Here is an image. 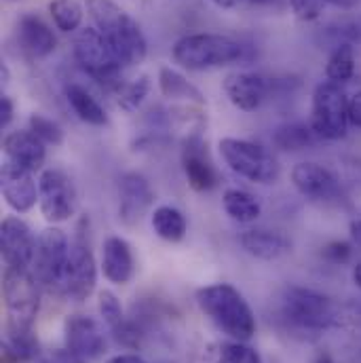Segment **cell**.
Instances as JSON below:
<instances>
[{"label": "cell", "mask_w": 361, "mask_h": 363, "mask_svg": "<svg viewBox=\"0 0 361 363\" xmlns=\"http://www.w3.org/2000/svg\"><path fill=\"white\" fill-rule=\"evenodd\" d=\"M349 123L361 129V91L349 97Z\"/></svg>", "instance_id": "74e56055"}, {"label": "cell", "mask_w": 361, "mask_h": 363, "mask_svg": "<svg viewBox=\"0 0 361 363\" xmlns=\"http://www.w3.org/2000/svg\"><path fill=\"white\" fill-rule=\"evenodd\" d=\"M79 205V194L72 178L62 169H43L38 176V207L47 222H68Z\"/></svg>", "instance_id": "9c48e42d"}, {"label": "cell", "mask_w": 361, "mask_h": 363, "mask_svg": "<svg viewBox=\"0 0 361 363\" xmlns=\"http://www.w3.org/2000/svg\"><path fill=\"white\" fill-rule=\"evenodd\" d=\"M349 233H351V241H353V245L361 250V218L351 220V224H349Z\"/></svg>", "instance_id": "f35d334b"}, {"label": "cell", "mask_w": 361, "mask_h": 363, "mask_svg": "<svg viewBox=\"0 0 361 363\" xmlns=\"http://www.w3.org/2000/svg\"><path fill=\"white\" fill-rule=\"evenodd\" d=\"M13 116H15V106L11 101L9 95H2L0 97V129H6L11 123H13Z\"/></svg>", "instance_id": "8d00e7d4"}, {"label": "cell", "mask_w": 361, "mask_h": 363, "mask_svg": "<svg viewBox=\"0 0 361 363\" xmlns=\"http://www.w3.org/2000/svg\"><path fill=\"white\" fill-rule=\"evenodd\" d=\"M68 254H70V241L62 228L49 226L38 235L32 272L45 289L57 294Z\"/></svg>", "instance_id": "8fae6325"}, {"label": "cell", "mask_w": 361, "mask_h": 363, "mask_svg": "<svg viewBox=\"0 0 361 363\" xmlns=\"http://www.w3.org/2000/svg\"><path fill=\"white\" fill-rule=\"evenodd\" d=\"M97 308H99V315H101L104 323L110 328V332H114L116 328H121L127 321L121 300L108 289H101L97 294Z\"/></svg>", "instance_id": "1f68e13d"}, {"label": "cell", "mask_w": 361, "mask_h": 363, "mask_svg": "<svg viewBox=\"0 0 361 363\" xmlns=\"http://www.w3.org/2000/svg\"><path fill=\"white\" fill-rule=\"evenodd\" d=\"M201 313L231 340L248 342L256 334V315L243 294L228 283L205 285L194 296Z\"/></svg>", "instance_id": "7a4b0ae2"}, {"label": "cell", "mask_w": 361, "mask_h": 363, "mask_svg": "<svg viewBox=\"0 0 361 363\" xmlns=\"http://www.w3.org/2000/svg\"><path fill=\"white\" fill-rule=\"evenodd\" d=\"M252 4H258V6H271V4H277L281 0H250Z\"/></svg>", "instance_id": "bcb514c9"}, {"label": "cell", "mask_w": 361, "mask_h": 363, "mask_svg": "<svg viewBox=\"0 0 361 363\" xmlns=\"http://www.w3.org/2000/svg\"><path fill=\"white\" fill-rule=\"evenodd\" d=\"M201 135H188L182 150V169L188 180V186L196 192H207L218 186V172L205 150Z\"/></svg>", "instance_id": "e0dca14e"}, {"label": "cell", "mask_w": 361, "mask_h": 363, "mask_svg": "<svg viewBox=\"0 0 361 363\" xmlns=\"http://www.w3.org/2000/svg\"><path fill=\"white\" fill-rule=\"evenodd\" d=\"M218 148L222 161L239 178H245L254 184H272L281 174L277 159L260 144L239 138H222Z\"/></svg>", "instance_id": "8992f818"}, {"label": "cell", "mask_w": 361, "mask_h": 363, "mask_svg": "<svg viewBox=\"0 0 361 363\" xmlns=\"http://www.w3.org/2000/svg\"><path fill=\"white\" fill-rule=\"evenodd\" d=\"M207 363H262V357L248 342L231 340L216 345L213 351L207 353Z\"/></svg>", "instance_id": "f1b7e54d"}, {"label": "cell", "mask_w": 361, "mask_h": 363, "mask_svg": "<svg viewBox=\"0 0 361 363\" xmlns=\"http://www.w3.org/2000/svg\"><path fill=\"white\" fill-rule=\"evenodd\" d=\"M74 60L79 66L89 74L93 81H97L101 87L108 89H121V64L116 62L110 45L106 43L104 34L97 28H83L74 36L72 43Z\"/></svg>", "instance_id": "52a82bcc"}, {"label": "cell", "mask_w": 361, "mask_h": 363, "mask_svg": "<svg viewBox=\"0 0 361 363\" xmlns=\"http://www.w3.org/2000/svg\"><path fill=\"white\" fill-rule=\"evenodd\" d=\"M313 363H336V362H334V357H332L330 353L321 351V353H317V355H315V359H313Z\"/></svg>", "instance_id": "7bdbcfd3"}, {"label": "cell", "mask_w": 361, "mask_h": 363, "mask_svg": "<svg viewBox=\"0 0 361 363\" xmlns=\"http://www.w3.org/2000/svg\"><path fill=\"white\" fill-rule=\"evenodd\" d=\"M353 256V245L347 243V241H332L328 245L321 247V258L330 264H347Z\"/></svg>", "instance_id": "e575fe53"}, {"label": "cell", "mask_w": 361, "mask_h": 363, "mask_svg": "<svg viewBox=\"0 0 361 363\" xmlns=\"http://www.w3.org/2000/svg\"><path fill=\"white\" fill-rule=\"evenodd\" d=\"M281 317L291 332L306 336H319L326 330L338 328L343 321L340 308L330 296L298 285H291L283 291Z\"/></svg>", "instance_id": "3957f363"}, {"label": "cell", "mask_w": 361, "mask_h": 363, "mask_svg": "<svg viewBox=\"0 0 361 363\" xmlns=\"http://www.w3.org/2000/svg\"><path fill=\"white\" fill-rule=\"evenodd\" d=\"M222 205L226 216L239 224H252L262 213L260 201L243 188H228L222 196Z\"/></svg>", "instance_id": "603a6c76"}, {"label": "cell", "mask_w": 361, "mask_h": 363, "mask_svg": "<svg viewBox=\"0 0 361 363\" xmlns=\"http://www.w3.org/2000/svg\"><path fill=\"white\" fill-rule=\"evenodd\" d=\"M216 6H220V9H237L239 4H243L245 0H211Z\"/></svg>", "instance_id": "b9f144b4"}, {"label": "cell", "mask_w": 361, "mask_h": 363, "mask_svg": "<svg viewBox=\"0 0 361 363\" xmlns=\"http://www.w3.org/2000/svg\"><path fill=\"white\" fill-rule=\"evenodd\" d=\"M152 91V81L148 74H140L127 83H123V87L118 89V108L127 114H133L142 108V104L146 101V97Z\"/></svg>", "instance_id": "4dcf8cb0"}, {"label": "cell", "mask_w": 361, "mask_h": 363, "mask_svg": "<svg viewBox=\"0 0 361 363\" xmlns=\"http://www.w3.org/2000/svg\"><path fill=\"white\" fill-rule=\"evenodd\" d=\"M353 283L357 285V289L361 291V260L353 267Z\"/></svg>", "instance_id": "ee69618b"}, {"label": "cell", "mask_w": 361, "mask_h": 363, "mask_svg": "<svg viewBox=\"0 0 361 363\" xmlns=\"http://www.w3.org/2000/svg\"><path fill=\"white\" fill-rule=\"evenodd\" d=\"M49 13L57 30L62 32H77L83 23L85 9L79 0H51Z\"/></svg>", "instance_id": "f546056e"}, {"label": "cell", "mask_w": 361, "mask_h": 363, "mask_svg": "<svg viewBox=\"0 0 361 363\" xmlns=\"http://www.w3.org/2000/svg\"><path fill=\"white\" fill-rule=\"evenodd\" d=\"M36 243L32 228L17 216H6L0 224V250L2 260L9 269H23L32 271Z\"/></svg>", "instance_id": "7c38bea8"}, {"label": "cell", "mask_w": 361, "mask_h": 363, "mask_svg": "<svg viewBox=\"0 0 361 363\" xmlns=\"http://www.w3.org/2000/svg\"><path fill=\"white\" fill-rule=\"evenodd\" d=\"M30 131L36 133L45 144H51V146H60L64 142L62 127L53 118L43 116V114H32L30 116Z\"/></svg>", "instance_id": "d6a6232c"}, {"label": "cell", "mask_w": 361, "mask_h": 363, "mask_svg": "<svg viewBox=\"0 0 361 363\" xmlns=\"http://www.w3.org/2000/svg\"><path fill=\"white\" fill-rule=\"evenodd\" d=\"M159 89L163 93V97H167L172 101L196 104V106H201L205 101L203 93L196 89L184 74L170 66H163L159 70Z\"/></svg>", "instance_id": "cb8c5ba5"}, {"label": "cell", "mask_w": 361, "mask_h": 363, "mask_svg": "<svg viewBox=\"0 0 361 363\" xmlns=\"http://www.w3.org/2000/svg\"><path fill=\"white\" fill-rule=\"evenodd\" d=\"M150 224L152 230L159 239L167 241V243H178L186 237L188 224L186 218L180 209L172 207V205H161L150 213Z\"/></svg>", "instance_id": "484cf974"}, {"label": "cell", "mask_w": 361, "mask_h": 363, "mask_svg": "<svg viewBox=\"0 0 361 363\" xmlns=\"http://www.w3.org/2000/svg\"><path fill=\"white\" fill-rule=\"evenodd\" d=\"M0 186L4 203L17 213H28L38 203V182L34 180V172L23 169L11 161H4L2 165Z\"/></svg>", "instance_id": "2e32d148"}, {"label": "cell", "mask_w": 361, "mask_h": 363, "mask_svg": "<svg viewBox=\"0 0 361 363\" xmlns=\"http://www.w3.org/2000/svg\"><path fill=\"white\" fill-rule=\"evenodd\" d=\"M9 77H11V74H9V68H6V64L2 62V66H0V79H2L4 85L9 83Z\"/></svg>", "instance_id": "f6af8a7d"}, {"label": "cell", "mask_w": 361, "mask_h": 363, "mask_svg": "<svg viewBox=\"0 0 361 363\" xmlns=\"http://www.w3.org/2000/svg\"><path fill=\"white\" fill-rule=\"evenodd\" d=\"M40 289L43 285L34 272L6 267L2 277V298L9 336H23L34 332V321L40 308Z\"/></svg>", "instance_id": "277c9868"}, {"label": "cell", "mask_w": 361, "mask_h": 363, "mask_svg": "<svg viewBox=\"0 0 361 363\" xmlns=\"http://www.w3.org/2000/svg\"><path fill=\"white\" fill-rule=\"evenodd\" d=\"M245 57V47L222 34H188L174 45V60L186 70L203 72L231 66Z\"/></svg>", "instance_id": "5b68a950"}, {"label": "cell", "mask_w": 361, "mask_h": 363, "mask_svg": "<svg viewBox=\"0 0 361 363\" xmlns=\"http://www.w3.org/2000/svg\"><path fill=\"white\" fill-rule=\"evenodd\" d=\"M355 74V51L351 43H343L336 45V49L332 51L328 66H326V77L330 83L343 85L347 81H351Z\"/></svg>", "instance_id": "83f0119b"}, {"label": "cell", "mask_w": 361, "mask_h": 363, "mask_svg": "<svg viewBox=\"0 0 361 363\" xmlns=\"http://www.w3.org/2000/svg\"><path fill=\"white\" fill-rule=\"evenodd\" d=\"M155 203V192L150 182L142 174L129 172L118 180V220L127 226L142 222Z\"/></svg>", "instance_id": "5bb4252c"}, {"label": "cell", "mask_w": 361, "mask_h": 363, "mask_svg": "<svg viewBox=\"0 0 361 363\" xmlns=\"http://www.w3.org/2000/svg\"><path fill=\"white\" fill-rule=\"evenodd\" d=\"M294 188L311 201H334L343 192V182L319 163H298L291 169Z\"/></svg>", "instance_id": "9a60e30c"}, {"label": "cell", "mask_w": 361, "mask_h": 363, "mask_svg": "<svg viewBox=\"0 0 361 363\" xmlns=\"http://www.w3.org/2000/svg\"><path fill=\"white\" fill-rule=\"evenodd\" d=\"M95 283H97V264L93 252L83 237H77L70 243V254L62 272L57 294L72 302H85L95 291Z\"/></svg>", "instance_id": "30bf717a"}, {"label": "cell", "mask_w": 361, "mask_h": 363, "mask_svg": "<svg viewBox=\"0 0 361 363\" xmlns=\"http://www.w3.org/2000/svg\"><path fill=\"white\" fill-rule=\"evenodd\" d=\"M340 167H343V180H345V184L349 188L361 192V159H343Z\"/></svg>", "instance_id": "d590c367"}, {"label": "cell", "mask_w": 361, "mask_h": 363, "mask_svg": "<svg viewBox=\"0 0 361 363\" xmlns=\"http://www.w3.org/2000/svg\"><path fill=\"white\" fill-rule=\"evenodd\" d=\"M106 363H146L140 355H135V353H121V355H114V357H110Z\"/></svg>", "instance_id": "ab89813d"}, {"label": "cell", "mask_w": 361, "mask_h": 363, "mask_svg": "<svg viewBox=\"0 0 361 363\" xmlns=\"http://www.w3.org/2000/svg\"><path fill=\"white\" fill-rule=\"evenodd\" d=\"M330 6H336V9H343V11H353L361 4V0H328Z\"/></svg>", "instance_id": "60d3db41"}, {"label": "cell", "mask_w": 361, "mask_h": 363, "mask_svg": "<svg viewBox=\"0 0 361 363\" xmlns=\"http://www.w3.org/2000/svg\"><path fill=\"white\" fill-rule=\"evenodd\" d=\"M45 146L47 144L30 129L11 131L2 140V150H4L6 161L30 172H38L45 165V159H47Z\"/></svg>", "instance_id": "d6986e66"}, {"label": "cell", "mask_w": 361, "mask_h": 363, "mask_svg": "<svg viewBox=\"0 0 361 363\" xmlns=\"http://www.w3.org/2000/svg\"><path fill=\"white\" fill-rule=\"evenodd\" d=\"M101 272L114 285H125L135 272V260L131 245L123 237H108L101 250Z\"/></svg>", "instance_id": "7402d4cb"}, {"label": "cell", "mask_w": 361, "mask_h": 363, "mask_svg": "<svg viewBox=\"0 0 361 363\" xmlns=\"http://www.w3.org/2000/svg\"><path fill=\"white\" fill-rule=\"evenodd\" d=\"M66 351L83 363L95 362L106 351V334L99 321L87 315H72L64 323Z\"/></svg>", "instance_id": "4fadbf2b"}, {"label": "cell", "mask_w": 361, "mask_h": 363, "mask_svg": "<svg viewBox=\"0 0 361 363\" xmlns=\"http://www.w3.org/2000/svg\"><path fill=\"white\" fill-rule=\"evenodd\" d=\"M317 133L313 131L311 123H285L272 131V144L283 152H298L317 142Z\"/></svg>", "instance_id": "4316f807"}, {"label": "cell", "mask_w": 361, "mask_h": 363, "mask_svg": "<svg viewBox=\"0 0 361 363\" xmlns=\"http://www.w3.org/2000/svg\"><path fill=\"white\" fill-rule=\"evenodd\" d=\"M239 243L245 254L265 262L281 260L283 256L291 252V241L283 233L271 230V228H250L241 233Z\"/></svg>", "instance_id": "44dd1931"}, {"label": "cell", "mask_w": 361, "mask_h": 363, "mask_svg": "<svg viewBox=\"0 0 361 363\" xmlns=\"http://www.w3.org/2000/svg\"><path fill=\"white\" fill-rule=\"evenodd\" d=\"M87 11L123 68L138 66L146 60V36L140 23L121 4L114 0H87Z\"/></svg>", "instance_id": "6da1fadb"}, {"label": "cell", "mask_w": 361, "mask_h": 363, "mask_svg": "<svg viewBox=\"0 0 361 363\" xmlns=\"http://www.w3.org/2000/svg\"><path fill=\"white\" fill-rule=\"evenodd\" d=\"M289 6L300 21H315L330 4L328 0H289Z\"/></svg>", "instance_id": "836d02e7"}, {"label": "cell", "mask_w": 361, "mask_h": 363, "mask_svg": "<svg viewBox=\"0 0 361 363\" xmlns=\"http://www.w3.org/2000/svg\"><path fill=\"white\" fill-rule=\"evenodd\" d=\"M224 93L235 108L254 112L267 101L269 83L262 74L256 72H233L224 79Z\"/></svg>", "instance_id": "ac0fdd59"}, {"label": "cell", "mask_w": 361, "mask_h": 363, "mask_svg": "<svg viewBox=\"0 0 361 363\" xmlns=\"http://www.w3.org/2000/svg\"><path fill=\"white\" fill-rule=\"evenodd\" d=\"M66 99L70 104V108L74 110V114L93 127H104L108 125V112L104 110V106L91 95L89 91L81 85H70L66 89Z\"/></svg>", "instance_id": "d4e9b609"}, {"label": "cell", "mask_w": 361, "mask_h": 363, "mask_svg": "<svg viewBox=\"0 0 361 363\" xmlns=\"http://www.w3.org/2000/svg\"><path fill=\"white\" fill-rule=\"evenodd\" d=\"M17 43L34 60L49 57L57 47V38H55L53 30L34 13H26V15L19 17V21H17Z\"/></svg>", "instance_id": "ffe728a7"}, {"label": "cell", "mask_w": 361, "mask_h": 363, "mask_svg": "<svg viewBox=\"0 0 361 363\" xmlns=\"http://www.w3.org/2000/svg\"><path fill=\"white\" fill-rule=\"evenodd\" d=\"M349 97L343 85L319 83L313 91L311 127L319 140H343L349 129Z\"/></svg>", "instance_id": "ba28073f"}]
</instances>
